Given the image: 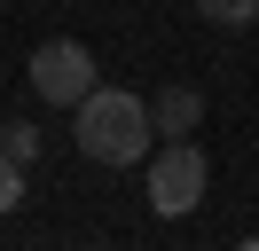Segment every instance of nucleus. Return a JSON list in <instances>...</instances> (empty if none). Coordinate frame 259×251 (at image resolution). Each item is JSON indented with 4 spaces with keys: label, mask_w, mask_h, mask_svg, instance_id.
I'll return each mask as SVG.
<instances>
[{
    "label": "nucleus",
    "mask_w": 259,
    "mask_h": 251,
    "mask_svg": "<svg viewBox=\"0 0 259 251\" xmlns=\"http://www.w3.org/2000/svg\"><path fill=\"white\" fill-rule=\"evenodd\" d=\"M71 134H79V157H95V165H142L149 141H157V118H149V102L134 87H95L79 110H71Z\"/></svg>",
    "instance_id": "obj_1"
},
{
    "label": "nucleus",
    "mask_w": 259,
    "mask_h": 251,
    "mask_svg": "<svg viewBox=\"0 0 259 251\" xmlns=\"http://www.w3.org/2000/svg\"><path fill=\"white\" fill-rule=\"evenodd\" d=\"M95 87H102V78H95V55H87L79 39H48V47L32 55V94H39V102H63V110H79Z\"/></svg>",
    "instance_id": "obj_3"
},
{
    "label": "nucleus",
    "mask_w": 259,
    "mask_h": 251,
    "mask_svg": "<svg viewBox=\"0 0 259 251\" xmlns=\"http://www.w3.org/2000/svg\"><path fill=\"white\" fill-rule=\"evenodd\" d=\"M0 157L32 165V157H39V134H32V126H0Z\"/></svg>",
    "instance_id": "obj_5"
},
{
    "label": "nucleus",
    "mask_w": 259,
    "mask_h": 251,
    "mask_svg": "<svg viewBox=\"0 0 259 251\" xmlns=\"http://www.w3.org/2000/svg\"><path fill=\"white\" fill-rule=\"evenodd\" d=\"M16 204H24V165L0 157V212H16Z\"/></svg>",
    "instance_id": "obj_7"
},
{
    "label": "nucleus",
    "mask_w": 259,
    "mask_h": 251,
    "mask_svg": "<svg viewBox=\"0 0 259 251\" xmlns=\"http://www.w3.org/2000/svg\"><path fill=\"white\" fill-rule=\"evenodd\" d=\"M212 24H259V0H196Z\"/></svg>",
    "instance_id": "obj_6"
},
{
    "label": "nucleus",
    "mask_w": 259,
    "mask_h": 251,
    "mask_svg": "<svg viewBox=\"0 0 259 251\" xmlns=\"http://www.w3.org/2000/svg\"><path fill=\"white\" fill-rule=\"evenodd\" d=\"M204 188H212V165H204V149H196L189 134H181V141H165V149L149 157V204H157L165 220L196 212V204H204Z\"/></svg>",
    "instance_id": "obj_2"
},
{
    "label": "nucleus",
    "mask_w": 259,
    "mask_h": 251,
    "mask_svg": "<svg viewBox=\"0 0 259 251\" xmlns=\"http://www.w3.org/2000/svg\"><path fill=\"white\" fill-rule=\"evenodd\" d=\"M149 118H157V134H196V126H204V94H196V87H165L157 94V102H149Z\"/></svg>",
    "instance_id": "obj_4"
}]
</instances>
